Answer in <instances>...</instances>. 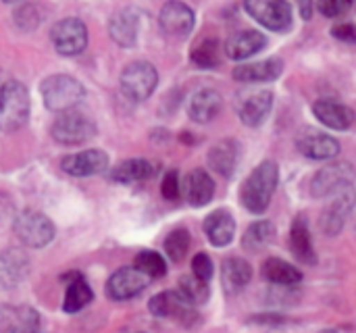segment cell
<instances>
[{
	"label": "cell",
	"instance_id": "6da1fadb",
	"mask_svg": "<svg viewBox=\"0 0 356 333\" xmlns=\"http://www.w3.org/2000/svg\"><path fill=\"white\" fill-rule=\"evenodd\" d=\"M277 179H280L277 165L273 161H263L242 184L240 200L246 206V211H250L254 215L265 213L275 194Z\"/></svg>",
	"mask_w": 356,
	"mask_h": 333
},
{
	"label": "cell",
	"instance_id": "7a4b0ae2",
	"mask_svg": "<svg viewBox=\"0 0 356 333\" xmlns=\"http://www.w3.org/2000/svg\"><path fill=\"white\" fill-rule=\"evenodd\" d=\"M40 92H42V100H44L46 108L52 111V113L71 111L86 96L83 86L71 75H50V77H46L42 81V86H40Z\"/></svg>",
	"mask_w": 356,
	"mask_h": 333
},
{
	"label": "cell",
	"instance_id": "3957f363",
	"mask_svg": "<svg viewBox=\"0 0 356 333\" xmlns=\"http://www.w3.org/2000/svg\"><path fill=\"white\" fill-rule=\"evenodd\" d=\"M29 119V92L21 81H6L0 88V129L10 133Z\"/></svg>",
	"mask_w": 356,
	"mask_h": 333
},
{
	"label": "cell",
	"instance_id": "277c9868",
	"mask_svg": "<svg viewBox=\"0 0 356 333\" xmlns=\"http://www.w3.org/2000/svg\"><path fill=\"white\" fill-rule=\"evenodd\" d=\"M356 171L348 161H334L319 169L311 179V194L315 198H330L348 190L355 181Z\"/></svg>",
	"mask_w": 356,
	"mask_h": 333
},
{
	"label": "cell",
	"instance_id": "5b68a950",
	"mask_svg": "<svg viewBox=\"0 0 356 333\" xmlns=\"http://www.w3.org/2000/svg\"><path fill=\"white\" fill-rule=\"evenodd\" d=\"M52 138L63 146H79L96 136L94 121L79 111H65L52 123Z\"/></svg>",
	"mask_w": 356,
	"mask_h": 333
},
{
	"label": "cell",
	"instance_id": "8992f818",
	"mask_svg": "<svg viewBox=\"0 0 356 333\" xmlns=\"http://www.w3.org/2000/svg\"><path fill=\"white\" fill-rule=\"evenodd\" d=\"M119 83H121V92L129 100L142 102V100L150 98V94L154 92V88L159 83V73H156L154 65H150L146 60H136L123 69Z\"/></svg>",
	"mask_w": 356,
	"mask_h": 333
},
{
	"label": "cell",
	"instance_id": "52a82bcc",
	"mask_svg": "<svg viewBox=\"0 0 356 333\" xmlns=\"http://www.w3.org/2000/svg\"><path fill=\"white\" fill-rule=\"evenodd\" d=\"M13 229H15L17 238L29 248H44L54 240L52 221L38 211L19 213L15 223H13Z\"/></svg>",
	"mask_w": 356,
	"mask_h": 333
},
{
	"label": "cell",
	"instance_id": "ba28073f",
	"mask_svg": "<svg viewBox=\"0 0 356 333\" xmlns=\"http://www.w3.org/2000/svg\"><path fill=\"white\" fill-rule=\"evenodd\" d=\"M246 13L271 31L292 27V4L288 0H244Z\"/></svg>",
	"mask_w": 356,
	"mask_h": 333
},
{
	"label": "cell",
	"instance_id": "9c48e42d",
	"mask_svg": "<svg viewBox=\"0 0 356 333\" xmlns=\"http://www.w3.org/2000/svg\"><path fill=\"white\" fill-rule=\"evenodd\" d=\"M50 40L58 54L63 56H75L86 50L88 46V27L77 17H67L54 23L50 31Z\"/></svg>",
	"mask_w": 356,
	"mask_h": 333
},
{
	"label": "cell",
	"instance_id": "30bf717a",
	"mask_svg": "<svg viewBox=\"0 0 356 333\" xmlns=\"http://www.w3.org/2000/svg\"><path fill=\"white\" fill-rule=\"evenodd\" d=\"M296 148L311 161H334L340 154V142L317 127H302L296 133Z\"/></svg>",
	"mask_w": 356,
	"mask_h": 333
},
{
	"label": "cell",
	"instance_id": "8fae6325",
	"mask_svg": "<svg viewBox=\"0 0 356 333\" xmlns=\"http://www.w3.org/2000/svg\"><path fill=\"white\" fill-rule=\"evenodd\" d=\"M150 313L154 317H161V319H177L186 325L194 323L198 319L194 307L190 302H186V298L179 294V292H161L156 294L150 304H148Z\"/></svg>",
	"mask_w": 356,
	"mask_h": 333
},
{
	"label": "cell",
	"instance_id": "7c38bea8",
	"mask_svg": "<svg viewBox=\"0 0 356 333\" xmlns=\"http://www.w3.org/2000/svg\"><path fill=\"white\" fill-rule=\"evenodd\" d=\"M148 277L136 267H121L106 282V294L113 300H131L148 286Z\"/></svg>",
	"mask_w": 356,
	"mask_h": 333
},
{
	"label": "cell",
	"instance_id": "4fadbf2b",
	"mask_svg": "<svg viewBox=\"0 0 356 333\" xmlns=\"http://www.w3.org/2000/svg\"><path fill=\"white\" fill-rule=\"evenodd\" d=\"M355 200L356 196L353 188H348V190L334 196V200L321 213V229H323V234L336 238L344 229V225H346V221H348V217H350V213L355 209Z\"/></svg>",
	"mask_w": 356,
	"mask_h": 333
},
{
	"label": "cell",
	"instance_id": "5bb4252c",
	"mask_svg": "<svg viewBox=\"0 0 356 333\" xmlns=\"http://www.w3.org/2000/svg\"><path fill=\"white\" fill-rule=\"evenodd\" d=\"M194 10L181 2V0H169L163 4L161 15H159V23L163 27V31L167 35H175V38H184L192 31L194 27Z\"/></svg>",
	"mask_w": 356,
	"mask_h": 333
},
{
	"label": "cell",
	"instance_id": "9a60e30c",
	"mask_svg": "<svg viewBox=\"0 0 356 333\" xmlns=\"http://www.w3.org/2000/svg\"><path fill=\"white\" fill-rule=\"evenodd\" d=\"M313 115L317 121H321L325 127L334 131H346L355 123V111L338 100L332 98H321L313 104Z\"/></svg>",
	"mask_w": 356,
	"mask_h": 333
},
{
	"label": "cell",
	"instance_id": "2e32d148",
	"mask_svg": "<svg viewBox=\"0 0 356 333\" xmlns=\"http://www.w3.org/2000/svg\"><path fill=\"white\" fill-rule=\"evenodd\" d=\"M63 171L73 175V177H90L106 171L108 167V156L102 150H83L77 154H69L60 163Z\"/></svg>",
	"mask_w": 356,
	"mask_h": 333
},
{
	"label": "cell",
	"instance_id": "e0dca14e",
	"mask_svg": "<svg viewBox=\"0 0 356 333\" xmlns=\"http://www.w3.org/2000/svg\"><path fill=\"white\" fill-rule=\"evenodd\" d=\"M267 46V38L257 29H244L227 38L225 54L232 60H246Z\"/></svg>",
	"mask_w": 356,
	"mask_h": 333
},
{
	"label": "cell",
	"instance_id": "ac0fdd59",
	"mask_svg": "<svg viewBox=\"0 0 356 333\" xmlns=\"http://www.w3.org/2000/svg\"><path fill=\"white\" fill-rule=\"evenodd\" d=\"M284 73L282 58H265L259 63H246L234 69V79L242 83H265L275 81Z\"/></svg>",
	"mask_w": 356,
	"mask_h": 333
},
{
	"label": "cell",
	"instance_id": "d6986e66",
	"mask_svg": "<svg viewBox=\"0 0 356 333\" xmlns=\"http://www.w3.org/2000/svg\"><path fill=\"white\" fill-rule=\"evenodd\" d=\"M29 275V257L23 250H6L0 254V286L17 288Z\"/></svg>",
	"mask_w": 356,
	"mask_h": 333
},
{
	"label": "cell",
	"instance_id": "ffe728a7",
	"mask_svg": "<svg viewBox=\"0 0 356 333\" xmlns=\"http://www.w3.org/2000/svg\"><path fill=\"white\" fill-rule=\"evenodd\" d=\"M138 31H140V17L131 8H123L111 17L108 23V33L115 44L123 48H131L138 42Z\"/></svg>",
	"mask_w": 356,
	"mask_h": 333
},
{
	"label": "cell",
	"instance_id": "44dd1931",
	"mask_svg": "<svg viewBox=\"0 0 356 333\" xmlns=\"http://www.w3.org/2000/svg\"><path fill=\"white\" fill-rule=\"evenodd\" d=\"M252 279V267L248 261L240 259V257H229L223 261L221 267V284H223V292L227 296H236L240 294Z\"/></svg>",
	"mask_w": 356,
	"mask_h": 333
},
{
	"label": "cell",
	"instance_id": "7402d4cb",
	"mask_svg": "<svg viewBox=\"0 0 356 333\" xmlns=\"http://www.w3.org/2000/svg\"><path fill=\"white\" fill-rule=\"evenodd\" d=\"M221 106H223V98L217 90H211V88H204V90H198L192 98H190V104H188V115L192 121L196 123H211L219 113H221Z\"/></svg>",
	"mask_w": 356,
	"mask_h": 333
},
{
	"label": "cell",
	"instance_id": "603a6c76",
	"mask_svg": "<svg viewBox=\"0 0 356 333\" xmlns=\"http://www.w3.org/2000/svg\"><path fill=\"white\" fill-rule=\"evenodd\" d=\"M204 234H207L209 242L213 246H217V248H223V246L232 244V240L236 236V221H234L232 213L225 211V209L213 211L204 219Z\"/></svg>",
	"mask_w": 356,
	"mask_h": 333
},
{
	"label": "cell",
	"instance_id": "cb8c5ba5",
	"mask_svg": "<svg viewBox=\"0 0 356 333\" xmlns=\"http://www.w3.org/2000/svg\"><path fill=\"white\" fill-rule=\"evenodd\" d=\"M42 327L40 315L31 307H4L0 309V332L21 333Z\"/></svg>",
	"mask_w": 356,
	"mask_h": 333
},
{
	"label": "cell",
	"instance_id": "d4e9b609",
	"mask_svg": "<svg viewBox=\"0 0 356 333\" xmlns=\"http://www.w3.org/2000/svg\"><path fill=\"white\" fill-rule=\"evenodd\" d=\"M207 161H209V167L213 171H217L223 177H232L236 167H238V161H240V146H238V142L229 140V138L217 142L209 150Z\"/></svg>",
	"mask_w": 356,
	"mask_h": 333
},
{
	"label": "cell",
	"instance_id": "484cf974",
	"mask_svg": "<svg viewBox=\"0 0 356 333\" xmlns=\"http://www.w3.org/2000/svg\"><path fill=\"white\" fill-rule=\"evenodd\" d=\"M273 108V94L269 90L257 92L252 96H248L242 106H240V121L246 127H259L265 123V119L269 117Z\"/></svg>",
	"mask_w": 356,
	"mask_h": 333
},
{
	"label": "cell",
	"instance_id": "4316f807",
	"mask_svg": "<svg viewBox=\"0 0 356 333\" xmlns=\"http://www.w3.org/2000/svg\"><path fill=\"white\" fill-rule=\"evenodd\" d=\"M184 190H186V198L192 206H204L215 196V181L204 169H194L192 173H188Z\"/></svg>",
	"mask_w": 356,
	"mask_h": 333
},
{
	"label": "cell",
	"instance_id": "83f0119b",
	"mask_svg": "<svg viewBox=\"0 0 356 333\" xmlns=\"http://www.w3.org/2000/svg\"><path fill=\"white\" fill-rule=\"evenodd\" d=\"M290 250L305 265H315L317 263L311 229H309V223L305 221V217H298L292 223V229H290Z\"/></svg>",
	"mask_w": 356,
	"mask_h": 333
},
{
	"label": "cell",
	"instance_id": "f1b7e54d",
	"mask_svg": "<svg viewBox=\"0 0 356 333\" xmlns=\"http://www.w3.org/2000/svg\"><path fill=\"white\" fill-rule=\"evenodd\" d=\"M63 279L67 282L63 311L65 313H79L81 309H86L92 302V298H94L92 288L88 286V282L79 273H69Z\"/></svg>",
	"mask_w": 356,
	"mask_h": 333
},
{
	"label": "cell",
	"instance_id": "f546056e",
	"mask_svg": "<svg viewBox=\"0 0 356 333\" xmlns=\"http://www.w3.org/2000/svg\"><path fill=\"white\" fill-rule=\"evenodd\" d=\"M156 173V165L146 159H129L113 169V179L117 184H138L146 181Z\"/></svg>",
	"mask_w": 356,
	"mask_h": 333
},
{
	"label": "cell",
	"instance_id": "4dcf8cb0",
	"mask_svg": "<svg viewBox=\"0 0 356 333\" xmlns=\"http://www.w3.org/2000/svg\"><path fill=\"white\" fill-rule=\"evenodd\" d=\"M263 277L269 284L282 288H294L302 282V273L282 259H267L263 263Z\"/></svg>",
	"mask_w": 356,
	"mask_h": 333
},
{
	"label": "cell",
	"instance_id": "1f68e13d",
	"mask_svg": "<svg viewBox=\"0 0 356 333\" xmlns=\"http://www.w3.org/2000/svg\"><path fill=\"white\" fill-rule=\"evenodd\" d=\"M275 234H277V229L271 221H267V219L254 221L242 236V248L246 252H263L265 248H269L273 244Z\"/></svg>",
	"mask_w": 356,
	"mask_h": 333
},
{
	"label": "cell",
	"instance_id": "d6a6232c",
	"mask_svg": "<svg viewBox=\"0 0 356 333\" xmlns=\"http://www.w3.org/2000/svg\"><path fill=\"white\" fill-rule=\"evenodd\" d=\"M186 302H190L192 307H198V304H204L211 296V290H209V282H202L198 279L196 275H184L179 279V290H177Z\"/></svg>",
	"mask_w": 356,
	"mask_h": 333
},
{
	"label": "cell",
	"instance_id": "836d02e7",
	"mask_svg": "<svg viewBox=\"0 0 356 333\" xmlns=\"http://www.w3.org/2000/svg\"><path fill=\"white\" fill-rule=\"evenodd\" d=\"M190 58L200 69H213V67H217L219 65V42L213 40V38H207V40L198 42L192 48Z\"/></svg>",
	"mask_w": 356,
	"mask_h": 333
},
{
	"label": "cell",
	"instance_id": "e575fe53",
	"mask_svg": "<svg viewBox=\"0 0 356 333\" xmlns=\"http://www.w3.org/2000/svg\"><path fill=\"white\" fill-rule=\"evenodd\" d=\"M138 271H142L148 279H159L167 273V263L159 252L152 250H144L136 257V265Z\"/></svg>",
	"mask_w": 356,
	"mask_h": 333
},
{
	"label": "cell",
	"instance_id": "d590c367",
	"mask_svg": "<svg viewBox=\"0 0 356 333\" xmlns=\"http://www.w3.org/2000/svg\"><path fill=\"white\" fill-rule=\"evenodd\" d=\"M188 250H190V234H188V229L177 227L165 238V252L173 263H181L186 259Z\"/></svg>",
	"mask_w": 356,
	"mask_h": 333
},
{
	"label": "cell",
	"instance_id": "8d00e7d4",
	"mask_svg": "<svg viewBox=\"0 0 356 333\" xmlns=\"http://www.w3.org/2000/svg\"><path fill=\"white\" fill-rule=\"evenodd\" d=\"M350 6H353V0H317V8L321 10L323 17H330V19L346 15Z\"/></svg>",
	"mask_w": 356,
	"mask_h": 333
},
{
	"label": "cell",
	"instance_id": "74e56055",
	"mask_svg": "<svg viewBox=\"0 0 356 333\" xmlns=\"http://www.w3.org/2000/svg\"><path fill=\"white\" fill-rule=\"evenodd\" d=\"M15 21L21 29H35L40 23V13L33 4H23L15 13Z\"/></svg>",
	"mask_w": 356,
	"mask_h": 333
},
{
	"label": "cell",
	"instance_id": "f35d334b",
	"mask_svg": "<svg viewBox=\"0 0 356 333\" xmlns=\"http://www.w3.org/2000/svg\"><path fill=\"white\" fill-rule=\"evenodd\" d=\"M161 192H163V198H167L171 202L179 200V196H181V184H179V173L175 169H171L165 175L163 186H161Z\"/></svg>",
	"mask_w": 356,
	"mask_h": 333
},
{
	"label": "cell",
	"instance_id": "ab89813d",
	"mask_svg": "<svg viewBox=\"0 0 356 333\" xmlns=\"http://www.w3.org/2000/svg\"><path fill=\"white\" fill-rule=\"evenodd\" d=\"M192 271H194V275L198 277V279H202V282H209L211 277H213V261H211V257L207 254V252H198L196 257H194V261H192Z\"/></svg>",
	"mask_w": 356,
	"mask_h": 333
},
{
	"label": "cell",
	"instance_id": "60d3db41",
	"mask_svg": "<svg viewBox=\"0 0 356 333\" xmlns=\"http://www.w3.org/2000/svg\"><path fill=\"white\" fill-rule=\"evenodd\" d=\"M332 35L340 42H346V44H356V25L353 23H342V25H336L332 29Z\"/></svg>",
	"mask_w": 356,
	"mask_h": 333
},
{
	"label": "cell",
	"instance_id": "b9f144b4",
	"mask_svg": "<svg viewBox=\"0 0 356 333\" xmlns=\"http://www.w3.org/2000/svg\"><path fill=\"white\" fill-rule=\"evenodd\" d=\"M298 6H300V15L302 19H311L313 17V0H298Z\"/></svg>",
	"mask_w": 356,
	"mask_h": 333
},
{
	"label": "cell",
	"instance_id": "7bdbcfd3",
	"mask_svg": "<svg viewBox=\"0 0 356 333\" xmlns=\"http://www.w3.org/2000/svg\"><path fill=\"white\" fill-rule=\"evenodd\" d=\"M21 333H44L42 327H38V330H31V332H21Z\"/></svg>",
	"mask_w": 356,
	"mask_h": 333
},
{
	"label": "cell",
	"instance_id": "ee69618b",
	"mask_svg": "<svg viewBox=\"0 0 356 333\" xmlns=\"http://www.w3.org/2000/svg\"><path fill=\"white\" fill-rule=\"evenodd\" d=\"M321 333H338V332H336V330H323Z\"/></svg>",
	"mask_w": 356,
	"mask_h": 333
},
{
	"label": "cell",
	"instance_id": "f6af8a7d",
	"mask_svg": "<svg viewBox=\"0 0 356 333\" xmlns=\"http://www.w3.org/2000/svg\"><path fill=\"white\" fill-rule=\"evenodd\" d=\"M4 2H17V0H4Z\"/></svg>",
	"mask_w": 356,
	"mask_h": 333
}]
</instances>
